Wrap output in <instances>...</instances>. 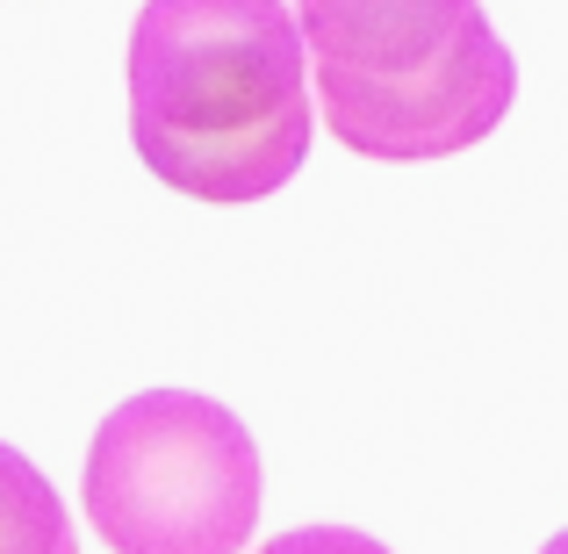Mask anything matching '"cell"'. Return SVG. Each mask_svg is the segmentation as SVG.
I'll list each match as a JSON object with an SVG mask.
<instances>
[{
    "label": "cell",
    "instance_id": "1",
    "mask_svg": "<svg viewBox=\"0 0 568 554\" xmlns=\"http://www.w3.org/2000/svg\"><path fill=\"white\" fill-rule=\"evenodd\" d=\"M310 51L288 0H144L130 144L194 202H260L310 159Z\"/></svg>",
    "mask_w": 568,
    "mask_h": 554
},
{
    "label": "cell",
    "instance_id": "2",
    "mask_svg": "<svg viewBox=\"0 0 568 554\" xmlns=\"http://www.w3.org/2000/svg\"><path fill=\"white\" fill-rule=\"evenodd\" d=\"M295 22L310 94L361 159H454L511 115L518 66L483 0H295Z\"/></svg>",
    "mask_w": 568,
    "mask_h": 554
},
{
    "label": "cell",
    "instance_id": "3",
    "mask_svg": "<svg viewBox=\"0 0 568 554\" xmlns=\"http://www.w3.org/2000/svg\"><path fill=\"white\" fill-rule=\"evenodd\" d=\"M80 497L115 554H237L260 526V446L194 389H144L101 417Z\"/></svg>",
    "mask_w": 568,
    "mask_h": 554
},
{
    "label": "cell",
    "instance_id": "4",
    "mask_svg": "<svg viewBox=\"0 0 568 554\" xmlns=\"http://www.w3.org/2000/svg\"><path fill=\"white\" fill-rule=\"evenodd\" d=\"M0 554H80L65 497H58L51 475L29 454H14L8 440H0Z\"/></svg>",
    "mask_w": 568,
    "mask_h": 554
},
{
    "label": "cell",
    "instance_id": "5",
    "mask_svg": "<svg viewBox=\"0 0 568 554\" xmlns=\"http://www.w3.org/2000/svg\"><path fill=\"white\" fill-rule=\"evenodd\" d=\"M260 554H388V547L353 526H295V533H274Z\"/></svg>",
    "mask_w": 568,
    "mask_h": 554
},
{
    "label": "cell",
    "instance_id": "6",
    "mask_svg": "<svg viewBox=\"0 0 568 554\" xmlns=\"http://www.w3.org/2000/svg\"><path fill=\"white\" fill-rule=\"evenodd\" d=\"M540 554H568V526H561V533H555V541H547Z\"/></svg>",
    "mask_w": 568,
    "mask_h": 554
}]
</instances>
